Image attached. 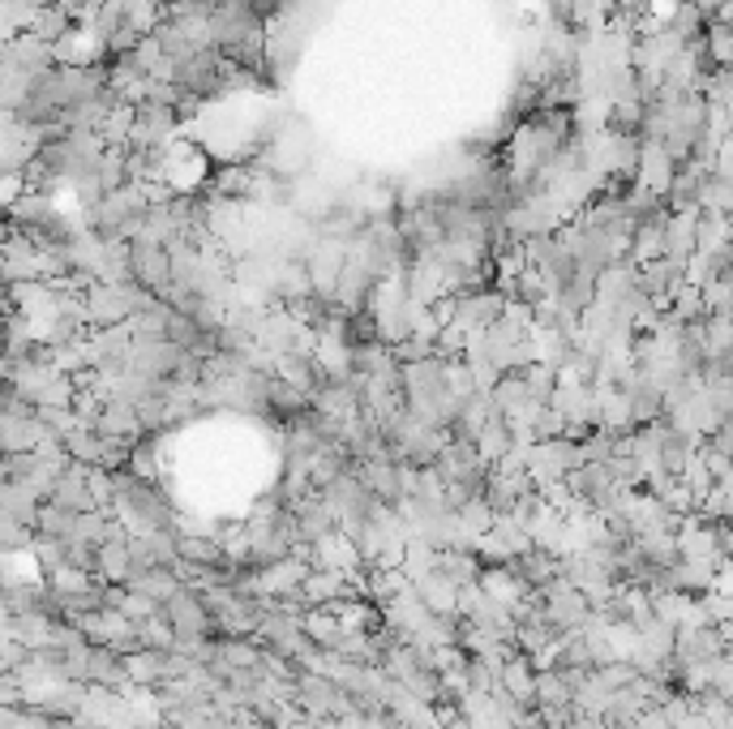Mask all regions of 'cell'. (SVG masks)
Here are the masks:
<instances>
[{"label": "cell", "mask_w": 733, "mask_h": 729, "mask_svg": "<svg viewBox=\"0 0 733 729\" xmlns=\"http://www.w3.org/2000/svg\"><path fill=\"white\" fill-rule=\"evenodd\" d=\"M442 562V549L438 545H430L425 536H412L408 540V554H403V571H408V580L416 583L421 576H430V571H438Z\"/></svg>", "instance_id": "27"}, {"label": "cell", "mask_w": 733, "mask_h": 729, "mask_svg": "<svg viewBox=\"0 0 733 729\" xmlns=\"http://www.w3.org/2000/svg\"><path fill=\"white\" fill-rule=\"evenodd\" d=\"M134 580V536H112L99 545V583H129Z\"/></svg>", "instance_id": "10"}, {"label": "cell", "mask_w": 733, "mask_h": 729, "mask_svg": "<svg viewBox=\"0 0 733 729\" xmlns=\"http://www.w3.org/2000/svg\"><path fill=\"white\" fill-rule=\"evenodd\" d=\"M87 682L91 686H107V691H125L129 686V665L121 652H112L107 643L91 648V665H87Z\"/></svg>", "instance_id": "13"}, {"label": "cell", "mask_w": 733, "mask_h": 729, "mask_svg": "<svg viewBox=\"0 0 733 729\" xmlns=\"http://www.w3.org/2000/svg\"><path fill=\"white\" fill-rule=\"evenodd\" d=\"M138 631H142V643L147 648H159V652H172L176 648V627H172V618L159 610V614H150L147 623H138Z\"/></svg>", "instance_id": "29"}, {"label": "cell", "mask_w": 733, "mask_h": 729, "mask_svg": "<svg viewBox=\"0 0 733 729\" xmlns=\"http://www.w3.org/2000/svg\"><path fill=\"white\" fill-rule=\"evenodd\" d=\"M35 533L51 536V540H73V533H78V511L44 502V506H39V520H35Z\"/></svg>", "instance_id": "24"}, {"label": "cell", "mask_w": 733, "mask_h": 729, "mask_svg": "<svg viewBox=\"0 0 733 729\" xmlns=\"http://www.w3.org/2000/svg\"><path fill=\"white\" fill-rule=\"evenodd\" d=\"M575 699V691L566 686L562 670H545L537 674V708H566Z\"/></svg>", "instance_id": "28"}, {"label": "cell", "mask_w": 733, "mask_h": 729, "mask_svg": "<svg viewBox=\"0 0 733 729\" xmlns=\"http://www.w3.org/2000/svg\"><path fill=\"white\" fill-rule=\"evenodd\" d=\"M665 228L669 215H648L635 224V241H631V266H648L656 258H665Z\"/></svg>", "instance_id": "15"}, {"label": "cell", "mask_w": 733, "mask_h": 729, "mask_svg": "<svg viewBox=\"0 0 733 729\" xmlns=\"http://www.w3.org/2000/svg\"><path fill=\"white\" fill-rule=\"evenodd\" d=\"M430 605H425V596L416 592V588H403L399 596H391L387 605H382V623L394 627V631L403 635V639H412V635H421L430 627Z\"/></svg>", "instance_id": "3"}, {"label": "cell", "mask_w": 733, "mask_h": 729, "mask_svg": "<svg viewBox=\"0 0 733 729\" xmlns=\"http://www.w3.org/2000/svg\"><path fill=\"white\" fill-rule=\"evenodd\" d=\"M438 567L450 576V580L459 583V588L481 583V571H485V562H481V554H477V549H442Z\"/></svg>", "instance_id": "23"}, {"label": "cell", "mask_w": 733, "mask_h": 729, "mask_svg": "<svg viewBox=\"0 0 733 729\" xmlns=\"http://www.w3.org/2000/svg\"><path fill=\"white\" fill-rule=\"evenodd\" d=\"M0 502H4V520H18V524L35 528L39 506H44V493H39V489H31L26 481H4V489H0Z\"/></svg>", "instance_id": "17"}, {"label": "cell", "mask_w": 733, "mask_h": 729, "mask_svg": "<svg viewBox=\"0 0 733 729\" xmlns=\"http://www.w3.org/2000/svg\"><path fill=\"white\" fill-rule=\"evenodd\" d=\"M721 729H733V717H730V721H725V726H721Z\"/></svg>", "instance_id": "35"}, {"label": "cell", "mask_w": 733, "mask_h": 729, "mask_svg": "<svg viewBox=\"0 0 733 729\" xmlns=\"http://www.w3.org/2000/svg\"><path fill=\"white\" fill-rule=\"evenodd\" d=\"M537 395H532V387H528V378L524 374H502V383L493 387V403H497V412L511 421L519 408H528Z\"/></svg>", "instance_id": "22"}, {"label": "cell", "mask_w": 733, "mask_h": 729, "mask_svg": "<svg viewBox=\"0 0 733 729\" xmlns=\"http://www.w3.org/2000/svg\"><path fill=\"white\" fill-rule=\"evenodd\" d=\"M712 657H725V639L717 627H699V631H678V648H674V661L678 665H695V661H712Z\"/></svg>", "instance_id": "16"}, {"label": "cell", "mask_w": 733, "mask_h": 729, "mask_svg": "<svg viewBox=\"0 0 733 729\" xmlns=\"http://www.w3.org/2000/svg\"><path fill=\"white\" fill-rule=\"evenodd\" d=\"M300 623H305V635H309L318 648H340L343 643V627H340V618H335V610H322V605H318V610H309Z\"/></svg>", "instance_id": "25"}, {"label": "cell", "mask_w": 733, "mask_h": 729, "mask_svg": "<svg viewBox=\"0 0 733 729\" xmlns=\"http://www.w3.org/2000/svg\"><path fill=\"white\" fill-rule=\"evenodd\" d=\"M91 468L95 464H69L65 468V477L56 481V489L48 493V502H56V506H69V511H78V515H87V511H99L95 493H91Z\"/></svg>", "instance_id": "5"}, {"label": "cell", "mask_w": 733, "mask_h": 729, "mask_svg": "<svg viewBox=\"0 0 733 729\" xmlns=\"http://www.w3.org/2000/svg\"><path fill=\"white\" fill-rule=\"evenodd\" d=\"M528 493H537V481L528 477V472H502V468H493L485 481V498L493 502V511L502 515V511H511L519 498H528Z\"/></svg>", "instance_id": "11"}, {"label": "cell", "mask_w": 733, "mask_h": 729, "mask_svg": "<svg viewBox=\"0 0 733 729\" xmlns=\"http://www.w3.org/2000/svg\"><path fill=\"white\" fill-rule=\"evenodd\" d=\"M635 729H678V726H669V717H665L661 708H648V713L635 721Z\"/></svg>", "instance_id": "32"}, {"label": "cell", "mask_w": 733, "mask_h": 729, "mask_svg": "<svg viewBox=\"0 0 733 729\" xmlns=\"http://www.w3.org/2000/svg\"><path fill=\"white\" fill-rule=\"evenodd\" d=\"M708 172L712 176H721V181H733V134L725 143L712 150V159H708Z\"/></svg>", "instance_id": "31"}, {"label": "cell", "mask_w": 733, "mask_h": 729, "mask_svg": "<svg viewBox=\"0 0 733 729\" xmlns=\"http://www.w3.org/2000/svg\"><path fill=\"white\" fill-rule=\"evenodd\" d=\"M48 588L51 596H73V592H91V588H103V583H99L95 571H82V567L65 562V567L48 571Z\"/></svg>", "instance_id": "26"}, {"label": "cell", "mask_w": 733, "mask_h": 729, "mask_svg": "<svg viewBox=\"0 0 733 729\" xmlns=\"http://www.w3.org/2000/svg\"><path fill=\"white\" fill-rule=\"evenodd\" d=\"M412 588L425 596V605H430V614H434V618H450V614H459V583L450 580L442 567L438 571H430V576H421Z\"/></svg>", "instance_id": "12"}, {"label": "cell", "mask_w": 733, "mask_h": 729, "mask_svg": "<svg viewBox=\"0 0 733 729\" xmlns=\"http://www.w3.org/2000/svg\"><path fill=\"white\" fill-rule=\"evenodd\" d=\"M163 614L172 618V627L176 635H210L215 631V618H210V605H206V596L194 592V588H181L168 605H163Z\"/></svg>", "instance_id": "4"}, {"label": "cell", "mask_w": 733, "mask_h": 729, "mask_svg": "<svg viewBox=\"0 0 733 729\" xmlns=\"http://www.w3.org/2000/svg\"><path fill=\"white\" fill-rule=\"evenodd\" d=\"M125 665H129V682L134 686H168V652H159V648H142V652H134V657H125Z\"/></svg>", "instance_id": "19"}, {"label": "cell", "mask_w": 733, "mask_h": 729, "mask_svg": "<svg viewBox=\"0 0 733 729\" xmlns=\"http://www.w3.org/2000/svg\"><path fill=\"white\" fill-rule=\"evenodd\" d=\"M39 412V421L48 425L51 434H60V437H69L78 425H82V417H78V408H35Z\"/></svg>", "instance_id": "30"}, {"label": "cell", "mask_w": 733, "mask_h": 729, "mask_svg": "<svg viewBox=\"0 0 733 729\" xmlns=\"http://www.w3.org/2000/svg\"><path fill=\"white\" fill-rule=\"evenodd\" d=\"M497 686H502L506 695H515L524 708H537V670H532V661H528L524 652H515V657L502 665Z\"/></svg>", "instance_id": "14"}, {"label": "cell", "mask_w": 733, "mask_h": 729, "mask_svg": "<svg viewBox=\"0 0 733 729\" xmlns=\"http://www.w3.org/2000/svg\"><path fill=\"white\" fill-rule=\"evenodd\" d=\"M575 468H584L580 437H549V442H537L528 451V477L537 481V489L553 486V481H566Z\"/></svg>", "instance_id": "1"}, {"label": "cell", "mask_w": 733, "mask_h": 729, "mask_svg": "<svg viewBox=\"0 0 733 729\" xmlns=\"http://www.w3.org/2000/svg\"><path fill=\"white\" fill-rule=\"evenodd\" d=\"M65 729H82V726H73V721H69V726H65Z\"/></svg>", "instance_id": "36"}, {"label": "cell", "mask_w": 733, "mask_h": 729, "mask_svg": "<svg viewBox=\"0 0 733 729\" xmlns=\"http://www.w3.org/2000/svg\"><path fill=\"white\" fill-rule=\"evenodd\" d=\"M549 403L566 417L575 437H584L580 430H596V387L592 383H558Z\"/></svg>", "instance_id": "2"}, {"label": "cell", "mask_w": 733, "mask_h": 729, "mask_svg": "<svg viewBox=\"0 0 733 729\" xmlns=\"http://www.w3.org/2000/svg\"><path fill=\"white\" fill-rule=\"evenodd\" d=\"M515 567H519V576L532 583V588H545V583H553L566 571V562L558 554H549V549H528L524 558H515Z\"/></svg>", "instance_id": "21"}, {"label": "cell", "mask_w": 733, "mask_h": 729, "mask_svg": "<svg viewBox=\"0 0 733 729\" xmlns=\"http://www.w3.org/2000/svg\"><path fill=\"white\" fill-rule=\"evenodd\" d=\"M129 588L142 592V596H150L154 605H168L185 583H181V576H176V567H150V571H142V576H134Z\"/></svg>", "instance_id": "18"}, {"label": "cell", "mask_w": 733, "mask_h": 729, "mask_svg": "<svg viewBox=\"0 0 733 729\" xmlns=\"http://www.w3.org/2000/svg\"><path fill=\"white\" fill-rule=\"evenodd\" d=\"M511 446H515V430H511V421L497 412L485 430L477 434V451H481L485 464H502V459L511 455Z\"/></svg>", "instance_id": "20"}, {"label": "cell", "mask_w": 733, "mask_h": 729, "mask_svg": "<svg viewBox=\"0 0 733 729\" xmlns=\"http://www.w3.org/2000/svg\"><path fill=\"white\" fill-rule=\"evenodd\" d=\"M365 489L378 498V502H399L403 498V481H399V459L394 455H378V459H360L356 468H352Z\"/></svg>", "instance_id": "8"}, {"label": "cell", "mask_w": 733, "mask_h": 729, "mask_svg": "<svg viewBox=\"0 0 733 729\" xmlns=\"http://www.w3.org/2000/svg\"><path fill=\"white\" fill-rule=\"evenodd\" d=\"M695 4H699L703 13H725V9H730L733 0H695Z\"/></svg>", "instance_id": "34"}, {"label": "cell", "mask_w": 733, "mask_h": 729, "mask_svg": "<svg viewBox=\"0 0 733 729\" xmlns=\"http://www.w3.org/2000/svg\"><path fill=\"white\" fill-rule=\"evenodd\" d=\"M134 280L142 288L168 296L172 292V253L163 244H134Z\"/></svg>", "instance_id": "7"}, {"label": "cell", "mask_w": 733, "mask_h": 729, "mask_svg": "<svg viewBox=\"0 0 733 729\" xmlns=\"http://www.w3.org/2000/svg\"><path fill=\"white\" fill-rule=\"evenodd\" d=\"M566 729H609V726H605L600 717H575V721H571Z\"/></svg>", "instance_id": "33"}, {"label": "cell", "mask_w": 733, "mask_h": 729, "mask_svg": "<svg viewBox=\"0 0 733 729\" xmlns=\"http://www.w3.org/2000/svg\"><path fill=\"white\" fill-rule=\"evenodd\" d=\"M481 588H485L497 605H506V610H515V605H519V601L532 592V583L519 576V567H515V562H497V567H485V571H481Z\"/></svg>", "instance_id": "9"}, {"label": "cell", "mask_w": 733, "mask_h": 729, "mask_svg": "<svg viewBox=\"0 0 733 729\" xmlns=\"http://www.w3.org/2000/svg\"><path fill=\"white\" fill-rule=\"evenodd\" d=\"M678 159L665 150L661 143H648L643 150H639V185L648 190V194H669L674 185H678V168H674Z\"/></svg>", "instance_id": "6"}]
</instances>
